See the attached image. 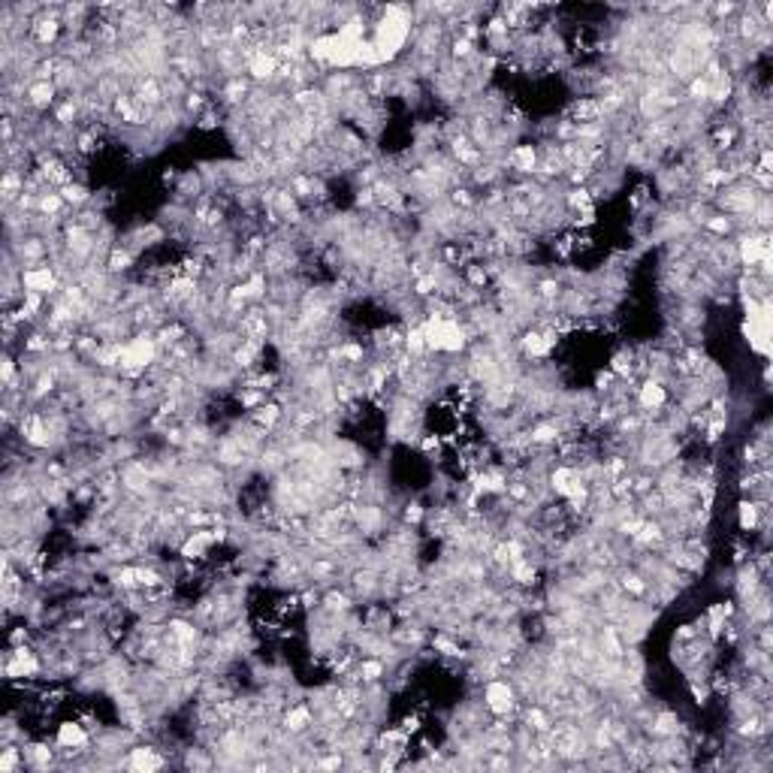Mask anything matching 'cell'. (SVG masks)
<instances>
[{
  "label": "cell",
  "instance_id": "6da1fadb",
  "mask_svg": "<svg viewBox=\"0 0 773 773\" xmlns=\"http://www.w3.org/2000/svg\"><path fill=\"white\" fill-rule=\"evenodd\" d=\"M411 28H414V9H408V6H384L381 9V19L375 21L372 43H375L384 64H390V61H396L402 55V48L411 40Z\"/></svg>",
  "mask_w": 773,
  "mask_h": 773
},
{
  "label": "cell",
  "instance_id": "7a4b0ae2",
  "mask_svg": "<svg viewBox=\"0 0 773 773\" xmlns=\"http://www.w3.org/2000/svg\"><path fill=\"white\" fill-rule=\"evenodd\" d=\"M746 321L743 336L749 341V351L758 357H770V299H749L743 296Z\"/></svg>",
  "mask_w": 773,
  "mask_h": 773
},
{
  "label": "cell",
  "instance_id": "3957f363",
  "mask_svg": "<svg viewBox=\"0 0 773 773\" xmlns=\"http://www.w3.org/2000/svg\"><path fill=\"white\" fill-rule=\"evenodd\" d=\"M157 351H160V345H157V338H151V336H133V338H128L121 345V357H118V369H121V375H142L145 369L151 363L157 360Z\"/></svg>",
  "mask_w": 773,
  "mask_h": 773
},
{
  "label": "cell",
  "instance_id": "277c9868",
  "mask_svg": "<svg viewBox=\"0 0 773 773\" xmlns=\"http://www.w3.org/2000/svg\"><path fill=\"white\" fill-rule=\"evenodd\" d=\"M734 248H737V263H743L749 272H755V266L770 263V239H767V233H752L749 230V236H740V242Z\"/></svg>",
  "mask_w": 773,
  "mask_h": 773
},
{
  "label": "cell",
  "instance_id": "5b68a950",
  "mask_svg": "<svg viewBox=\"0 0 773 773\" xmlns=\"http://www.w3.org/2000/svg\"><path fill=\"white\" fill-rule=\"evenodd\" d=\"M484 707L496 716H508L517 707V692L508 680H489L484 686Z\"/></svg>",
  "mask_w": 773,
  "mask_h": 773
},
{
  "label": "cell",
  "instance_id": "8992f818",
  "mask_svg": "<svg viewBox=\"0 0 773 773\" xmlns=\"http://www.w3.org/2000/svg\"><path fill=\"white\" fill-rule=\"evenodd\" d=\"M21 290L24 294H40V296H48L52 290L58 287V275L52 266H28V269H21Z\"/></svg>",
  "mask_w": 773,
  "mask_h": 773
},
{
  "label": "cell",
  "instance_id": "52a82bcc",
  "mask_svg": "<svg viewBox=\"0 0 773 773\" xmlns=\"http://www.w3.org/2000/svg\"><path fill=\"white\" fill-rule=\"evenodd\" d=\"M504 163L519 175H531V172H538V151H535V145H514L508 151V157H504Z\"/></svg>",
  "mask_w": 773,
  "mask_h": 773
},
{
  "label": "cell",
  "instance_id": "ba28073f",
  "mask_svg": "<svg viewBox=\"0 0 773 773\" xmlns=\"http://www.w3.org/2000/svg\"><path fill=\"white\" fill-rule=\"evenodd\" d=\"M665 402H668V390L662 381H643L638 387V405L643 411H662L665 408Z\"/></svg>",
  "mask_w": 773,
  "mask_h": 773
},
{
  "label": "cell",
  "instance_id": "9c48e42d",
  "mask_svg": "<svg viewBox=\"0 0 773 773\" xmlns=\"http://www.w3.org/2000/svg\"><path fill=\"white\" fill-rule=\"evenodd\" d=\"M88 740L91 737H88L82 722H61L58 725V746H64V749H82Z\"/></svg>",
  "mask_w": 773,
  "mask_h": 773
},
{
  "label": "cell",
  "instance_id": "30bf717a",
  "mask_svg": "<svg viewBox=\"0 0 773 773\" xmlns=\"http://www.w3.org/2000/svg\"><path fill=\"white\" fill-rule=\"evenodd\" d=\"M55 94H58V85L55 82H31L24 103H31L33 109H46V106H52Z\"/></svg>",
  "mask_w": 773,
  "mask_h": 773
},
{
  "label": "cell",
  "instance_id": "8fae6325",
  "mask_svg": "<svg viewBox=\"0 0 773 773\" xmlns=\"http://www.w3.org/2000/svg\"><path fill=\"white\" fill-rule=\"evenodd\" d=\"M128 764L136 770H157L163 767V755L157 749H151V746H136V749H130Z\"/></svg>",
  "mask_w": 773,
  "mask_h": 773
},
{
  "label": "cell",
  "instance_id": "7c38bea8",
  "mask_svg": "<svg viewBox=\"0 0 773 773\" xmlns=\"http://www.w3.org/2000/svg\"><path fill=\"white\" fill-rule=\"evenodd\" d=\"M61 24H64V21H61L58 16H48V12H46V16H40V19H36V21L31 24V28H33V36H36V43H43V46H46V43H52L55 36H58V31H61Z\"/></svg>",
  "mask_w": 773,
  "mask_h": 773
},
{
  "label": "cell",
  "instance_id": "4fadbf2b",
  "mask_svg": "<svg viewBox=\"0 0 773 773\" xmlns=\"http://www.w3.org/2000/svg\"><path fill=\"white\" fill-rule=\"evenodd\" d=\"M553 333H526L523 338V351L529 357H547L550 348H553Z\"/></svg>",
  "mask_w": 773,
  "mask_h": 773
},
{
  "label": "cell",
  "instance_id": "5bb4252c",
  "mask_svg": "<svg viewBox=\"0 0 773 773\" xmlns=\"http://www.w3.org/2000/svg\"><path fill=\"white\" fill-rule=\"evenodd\" d=\"M767 511V502H740V529L743 531H755L758 529V517Z\"/></svg>",
  "mask_w": 773,
  "mask_h": 773
},
{
  "label": "cell",
  "instance_id": "9a60e30c",
  "mask_svg": "<svg viewBox=\"0 0 773 773\" xmlns=\"http://www.w3.org/2000/svg\"><path fill=\"white\" fill-rule=\"evenodd\" d=\"M314 722V716H311V710L306 707V704H299V707H290L287 710V716H284V728L290 731V734H299V731H306L308 725Z\"/></svg>",
  "mask_w": 773,
  "mask_h": 773
},
{
  "label": "cell",
  "instance_id": "2e32d148",
  "mask_svg": "<svg viewBox=\"0 0 773 773\" xmlns=\"http://www.w3.org/2000/svg\"><path fill=\"white\" fill-rule=\"evenodd\" d=\"M109 272H128L133 266V251L128 245H115L109 251Z\"/></svg>",
  "mask_w": 773,
  "mask_h": 773
},
{
  "label": "cell",
  "instance_id": "e0dca14e",
  "mask_svg": "<svg viewBox=\"0 0 773 773\" xmlns=\"http://www.w3.org/2000/svg\"><path fill=\"white\" fill-rule=\"evenodd\" d=\"M61 197H64L67 206H85V202H91V191H88L82 182H70L67 187H61Z\"/></svg>",
  "mask_w": 773,
  "mask_h": 773
},
{
  "label": "cell",
  "instance_id": "ac0fdd59",
  "mask_svg": "<svg viewBox=\"0 0 773 773\" xmlns=\"http://www.w3.org/2000/svg\"><path fill=\"white\" fill-rule=\"evenodd\" d=\"M360 677H363V683H378L384 677V662L381 658H365L360 665Z\"/></svg>",
  "mask_w": 773,
  "mask_h": 773
},
{
  "label": "cell",
  "instance_id": "d6986e66",
  "mask_svg": "<svg viewBox=\"0 0 773 773\" xmlns=\"http://www.w3.org/2000/svg\"><path fill=\"white\" fill-rule=\"evenodd\" d=\"M278 420H281V408H278V405H263V408H257V414H254V423L263 429H269V426H275Z\"/></svg>",
  "mask_w": 773,
  "mask_h": 773
},
{
  "label": "cell",
  "instance_id": "ffe728a7",
  "mask_svg": "<svg viewBox=\"0 0 773 773\" xmlns=\"http://www.w3.org/2000/svg\"><path fill=\"white\" fill-rule=\"evenodd\" d=\"M589 199H592V194L586 191V187H574V191L565 194V202L571 209H589Z\"/></svg>",
  "mask_w": 773,
  "mask_h": 773
},
{
  "label": "cell",
  "instance_id": "44dd1931",
  "mask_svg": "<svg viewBox=\"0 0 773 773\" xmlns=\"http://www.w3.org/2000/svg\"><path fill=\"white\" fill-rule=\"evenodd\" d=\"M631 369H635V365H631V353L628 351H619L616 357H613V375H631Z\"/></svg>",
  "mask_w": 773,
  "mask_h": 773
},
{
  "label": "cell",
  "instance_id": "7402d4cb",
  "mask_svg": "<svg viewBox=\"0 0 773 773\" xmlns=\"http://www.w3.org/2000/svg\"><path fill=\"white\" fill-rule=\"evenodd\" d=\"M526 722H529V728H535V731H547V728H550V719L544 716L538 707L529 710V713H526Z\"/></svg>",
  "mask_w": 773,
  "mask_h": 773
},
{
  "label": "cell",
  "instance_id": "603a6c76",
  "mask_svg": "<svg viewBox=\"0 0 773 773\" xmlns=\"http://www.w3.org/2000/svg\"><path fill=\"white\" fill-rule=\"evenodd\" d=\"M31 764H46V762H52V752H48V746H31Z\"/></svg>",
  "mask_w": 773,
  "mask_h": 773
},
{
  "label": "cell",
  "instance_id": "cb8c5ba5",
  "mask_svg": "<svg viewBox=\"0 0 773 773\" xmlns=\"http://www.w3.org/2000/svg\"><path fill=\"white\" fill-rule=\"evenodd\" d=\"M468 281L474 287H484L487 284V269L484 266H468Z\"/></svg>",
  "mask_w": 773,
  "mask_h": 773
},
{
  "label": "cell",
  "instance_id": "d4e9b609",
  "mask_svg": "<svg viewBox=\"0 0 773 773\" xmlns=\"http://www.w3.org/2000/svg\"><path fill=\"white\" fill-rule=\"evenodd\" d=\"M16 764H19V752L16 749H6L4 758H0V770H12Z\"/></svg>",
  "mask_w": 773,
  "mask_h": 773
},
{
  "label": "cell",
  "instance_id": "484cf974",
  "mask_svg": "<svg viewBox=\"0 0 773 773\" xmlns=\"http://www.w3.org/2000/svg\"><path fill=\"white\" fill-rule=\"evenodd\" d=\"M420 519H423L420 504H408V511H405V523H420Z\"/></svg>",
  "mask_w": 773,
  "mask_h": 773
},
{
  "label": "cell",
  "instance_id": "4316f807",
  "mask_svg": "<svg viewBox=\"0 0 773 773\" xmlns=\"http://www.w3.org/2000/svg\"><path fill=\"white\" fill-rule=\"evenodd\" d=\"M12 375H16V363L6 357L4 360V384H12Z\"/></svg>",
  "mask_w": 773,
  "mask_h": 773
},
{
  "label": "cell",
  "instance_id": "83f0119b",
  "mask_svg": "<svg viewBox=\"0 0 773 773\" xmlns=\"http://www.w3.org/2000/svg\"><path fill=\"white\" fill-rule=\"evenodd\" d=\"M692 695H695V698H698V704H707V689H704V686H698V683H695V686H692Z\"/></svg>",
  "mask_w": 773,
  "mask_h": 773
},
{
  "label": "cell",
  "instance_id": "f1b7e54d",
  "mask_svg": "<svg viewBox=\"0 0 773 773\" xmlns=\"http://www.w3.org/2000/svg\"><path fill=\"white\" fill-rule=\"evenodd\" d=\"M199 128L202 130H212V128H218V121H214V115H202L199 118Z\"/></svg>",
  "mask_w": 773,
  "mask_h": 773
}]
</instances>
